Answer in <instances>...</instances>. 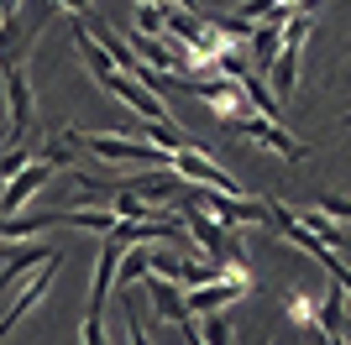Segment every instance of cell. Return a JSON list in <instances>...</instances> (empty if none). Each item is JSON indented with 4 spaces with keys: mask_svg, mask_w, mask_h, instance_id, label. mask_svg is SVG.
Segmentation results:
<instances>
[{
    "mask_svg": "<svg viewBox=\"0 0 351 345\" xmlns=\"http://www.w3.org/2000/svg\"><path fill=\"white\" fill-rule=\"evenodd\" d=\"M69 146H84L89 157H105V162H152V168H168L173 152H162L158 142L147 136H121V131H63Z\"/></svg>",
    "mask_w": 351,
    "mask_h": 345,
    "instance_id": "6da1fadb",
    "label": "cell"
},
{
    "mask_svg": "<svg viewBox=\"0 0 351 345\" xmlns=\"http://www.w3.org/2000/svg\"><path fill=\"white\" fill-rule=\"evenodd\" d=\"M58 168H73V157L63 152V146H53V152H32L21 168L5 178V199H0V215H16V209H27V199L32 194H43L47 188V178Z\"/></svg>",
    "mask_w": 351,
    "mask_h": 345,
    "instance_id": "7a4b0ae2",
    "label": "cell"
},
{
    "mask_svg": "<svg viewBox=\"0 0 351 345\" xmlns=\"http://www.w3.org/2000/svg\"><path fill=\"white\" fill-rule=\"evenodd\" d=\"M116 267H121V241L105 235L100 257H95V283H89V314H84V324H79V340H84V345L105 340L100 324H105V303H110V293H116Z\"/></svg>",
    "mask_w": 351,
    "mask_h": 345,
    "instance_id": "3957f363",
    "label": "cell"
},
{
    "mask_svg": "<svg viewBox=\"0 0 351 345\" xmlns=\"http://www.w3.org/2000/svg\"><path fill=\"white\" fill-rule=\"evenodd\" d=\"M231 131H241L252 146H263V152H273V157H283V162H304L309 157V146L299 142V136H289L283 131V120H267V115H236V120H226Z\"/></svg>",
    "mask_w": 351,
    "mask_h": 345,
    "instance_id": "277c9868",
    "label": "cell"
},
{
    "mask_svg": "<svg viewBox=\"0 0 351 345\" xmlns=\"http://www.w3.org/2000/svg\"><path fill=\"white\" fill-rule=\"evenodd\" d=\"M142 288H147V298H152V309H158L168 324H178V335H184V340H199V319L189 314L184 283H173V277H162V272H152V267H147Z\"/></svg>",
    "mask_w": 351,
    "mask_h": 345,
    "instance_id": "5b68a950",
    "label": "cell"
},
{
    "mask_svg": "<svg viewBox=\"0 0 351 345\" xmlns=\"http://www.w3.org/2000/svg\"><path fill=\"white\" fill-rule=\"evenodd\" d=\"M0 84H5V115H11V136L21 142L37 120V94H32V79H27V58H11L0 63Z\"/></svg>",
    "mask_w": 351,
    "mask_h": 345,
    "instance_id": "8992f818",
    "label": "cell"
},
{
    "mask_svg": "<svg viewBox=\"0 0 351 345\" xmlns=\"http://www.w3.org/2000/svg\"><path fill=\"white\" fill-rule=\"evenodd\" d=\"M173 89H189V94H199V100H205L210 110L220 115V120L247 115V89L236 84L231 73H215V79H184V73H173Z\"/></svg>",
    "mask_w": 351,
    "mask_h": 345,
    "instance_id": "52a82bcc",
    "label": "cell"
},
{
    "mask_svg": "<svg viewBox=\"0 0 351 345\" xmlns=\"http://www.w3.org/2000/svg\"><path fill=\"white\" fill-rule=\"evenodd\" d=\"M173 172L184 178V183H199V188H226V194H247V188L236 183L231 172L220 168V162H210V152H199L194 142L173 152Z\"/></svg>",
    "mask_w": 351,
    "mask_h": 345,
    "instance_id": "ba28073f",
    "label": "cell"
},
{
    "mask_svg": "<svg viewBox=\"0 0 351 345\" xmlns=\"http://www.w3.org/2000/svg\"><path fill=\"white\" fill-rule=\"evenodd\" d=\"M100 89H105V94H116L121 105H132V110L142 115V120H173L158 89H147V84H136V79H126L121 68H110V73H105V79H100Z\"/></svg>",
    "mask_w": 351,
    "mask_h": 345,
    "instance_id": "9c48e42d",
    "label": "cell"
},
{
    "mask_svg": "<svg viewBox=\"0 0 351 345\" xmlns=\"http://www.w3.org/2000/svg\"><path fill=\"white\" fill-rule=\"evenodd\" d=\"M252 293V283H236V277H226V272H215L210 283H194V288H184V298H189V314L199 319V314H215V309H231L236 298H247Z\"/></svg>",
    "mask_w": 351,
    "mask_h": 345,
    "instance_id": "30bf717a",
    "label": "cell"
},
{
    "mask_svg": "<svg viewBox=\"0 0 351 345\" xmlns=\"http://www.w3.org/2000/svg\"><path fill=\"white\" fill-rule=\"evenodd\" d=\"M53 272H58V257H47L43 267H32V283L21 288V293H16V303L5 309V319H0V340H5V335H11L16 324H21V319H27L32 309H37V303L47 298V288H53Z\"/></svg>",
    "mask_w": 351,
    "mask_h": 345,
    "instance_id": "8fae6325",
    "label": "cell"
},
{
    "mask_svg": "<svg viewBox=\"0 0 351 345\" xmlns=\"http://www.w3.org/2000/svg\"><path fill=\"white\" fill-rule=\"evenodd\" d=\"M47 257H58V251H47V246H16V251H0V293H11L32 267H43Z\"/></svg>",
    "mask_w": 351,
    "mask_h": 345,
    "instance_id": "7c38bea8",
    "label": "cell"
},
{
    "mask_svg": "<svg viewBox=\"0 0 351 345\" xmlns=\"http://www.w3.org/2000/svg\"><path fill=\"white\" fill-rule=\"evenodd\" d=\"M267 73H273V94H278V105H289L293 84H299V42H283L278 58L267 63Z\"/></svg>",
    "mask_w": 351,
    "mask_h": 345,
    "instance_id": "4fadbf2b",
    "label": "cell"
},
{
    "mask_svg": "<svg viewBox=\"0 0 351 345\" xmlns=\"http://www.w3.org/2000/svg\"><path fill=\"white\" fill-rule=\"evenodd\" d=\"M278 47H283V27L278 21H257V31H252V42H247V63L257 73H267V63L278 58Z\"/></svg>",
    "mask_w": 351,
    "mask_h": 345,
    "instance_id": "5bb4252c",
    "label": "cell"
},
{
    "mask_svg": "<svg viewBox=\"0 0 351 345\" xmlns=\"http://www.w3.org/2000/svg\"><path fill=\"white\" fill-rule=\"evenodd\" d=\"M315 330H320L330 345H341V340H346V303H341V288H336V283L325 288V298H320V319H315Z\"/></svg>",
    "mask_w": 351,
    "mask_h": 345,
    "instance_id": "9a60e30c",
    "label": "cell"
},
{
    "mask_svg": "<svg viewBox=\"0 0 351 345\" xmlns=\"http://www.w3.org/2000/svg\"><path fill=\"white\" fill-rule=\"evenodd\" d=\"M47 225H63V209H47V215H0V241H21V235H37Z\"/></svg>",
    "mask_w": 351,
    "mask_h": 345,
    "instance_id": "2e32d148",
    "label": "cell"
},
{
    "mask_svg": "<svg viewBox=\"0 0 351 345\" xmlns=\"http://www.w3.org/2000/svg\"><path fill=\"white\" fill-rule=\"evenodd\" d=\"M63 225H73V230H95V235H110V225H116V209H95V204H63Z\"/></svg>",
    "mask_w": 351,
    "mask_h": 345,
    "instance_id": "e0dca14e",
    "label": "cell"
},
{
    "mask_svg": "<svg viewBox=\"0 0 351 345\" xmlns=\"http://www.w3.org/2000/svg\"><path fill=\"white\" fill-rule=\"evenodd\" d=\"M73 42H79V58H84V63H89V73H95V79H105V73L116 68V58L105 53V47H100V42H95V37H89V31H84V27L73 31Z\"/></svg>",
    "mask_w": 351,
    "mask_h": 345,
    "instance_id": "ac0fdd59",
    "label": "cell"
},
{
    "mask_svg": "<svg viewBox=\"0 0 351 345\" xmlns=\"http://www.w3.org/2000/svg\"><path fill=\"white\" fill-rule=\"evenodd\" d=\"M304 225L315 230V235H320L325 246H346V230H341V220H330V215L320 209V204H315V209L304 215Z\"/></svg>",
    "mask_w": 351,
    "mask_h": 345,
    "instance_id": "d6986e66",
    "label": "cell"
},
{
    "mask_svg": "<svg viewBox=\"0 0 351 345\" xmlns=\"http://www.w3.org/2000/svg\"><path fill=\"white\" fill-rule=\"evenodd\" d=\"M199 340H205V345H226V340H231L226 309H215V314H199Z\"/></svg>",
    "mask_w": 351,
    "mask_h": 345,
    "instance_id": "ffe728a7",
    "label": "cell"
},
{
    "mask_svg": "<svg viewBox=\"0 0 351 345\" xmlns=\"http://www.w3.org/2000/svg\"><path fill=\"white\" fill-rule=\"evenodd\" d=\"M283 314H289L293 324H315V319H320V303L304 298V293H289V298H283Z\"/></svg>",
    "mask_w": 351,
    "mask_h": 345,
    "instance_id": "44dd1931",
    "label": "cell"
},
{
    "mask_svg": "<svg viewBox=\"0 0 351 345\" xmlns=\"http://www.w3.org/2000/svg\"><path fill=\"white\" fill-rule=\"evenodd\" d=\"M320 267H325V272H330V283H336L341 293H346V298H351V267H346V261H341L336 251H325V261H320Z\"/></svg>",
    "mask_w": 351,
    "mask_h": 345,
    "instance_id": "7402d4cb",
    "label": "cell"
},
{
    "mask_svg": "<svg viewBox=\"0 0 351 345\" xmlns=\"http://www.w3.org/2000/svg\"><path fill=\"white\" fill-rule=\"evenodd\" d=\"M320 209H325L330 220H341V225H351V199H341V194H325Z\"/></svg>",
    "mask_w": 351,
    "mask_h": 345,
    "instance_id": "603a6c76",
    "label": "cell"
},
{
    "mask_svg": "<svg viewBox=\"0 0 351 345\" xmlns=\"http://www.w3.org/2000/svg\"><path fill=\"white\" fill-rule=\"evenodd\" d=\"M53 5H63V11H69V16H89V11H95L89 0H53Z\"/></svg>",
    "mask_w": 351,
    "mask_h": 345,
    "instance_id": "cb8c5ba5",
    "label": "cell"
},
{
    "mask_svg": "<svg viewBox=\"0 0 351 345\" xmlns=\"http://www.w3.org/2000/svg\"><path fill=\"white\" fill-rule=\"evenodd\" d=\"M16 5H21V0H0V21H5V16H16Z\"/></svg>",
    "mask_w": 351,
    "mask_h": 345,
    "instance_id": "d4e9b609",
    "label": "cell"
},
{
    "mask_svg": "<svg viewBox=\"0 0 351 345\" xmlns=\"http://www.w3.org/2000/svg\"><path fill=\"white\" fill-rule=\"evenodd\" d=\"M346 126H351V115H346Z\"/></svg>",
    "mask_w": 351,
    "mask_h": 345,
    "instance_id": "484cf974",
    "label": "cell"
}]
</instances>
